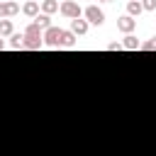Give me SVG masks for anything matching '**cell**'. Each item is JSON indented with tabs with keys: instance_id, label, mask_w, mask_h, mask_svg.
I'll return each instance as SVG.
<instances>
[{
	"instance_id": "obj_7",
	"label": "cell",
	"mask_w": 156,
	"mask_h": 156,
	"mask_svg": "<svg viewBox=\"0 0 156 156\" xmlns=\"http://www.w3.org/2000/svg\"><path fill=\"white\" fill-rule=\"evenodd\" d=\"M88 22L83 20V17H78V20H71V32L76 34V37H83V34H88Z\"/></svg>"
},
{
	"instance_id": "obj_20",
	"label": "cell",
	"mask_w": 156,
	"mask_h": 156,
	"mask_svg": "<svg viewBox=\"0 0 156 156\" xmlns=\"http://www.w3.org/2000/svg\"><path fill=\"white\" fill-rule=\"evenodd\" d=\"M102 2H112V0H102Z\"/></svg>"
},
{
	"instance_id": "obj_4",
	"label": "cell",
	"mask_w": 156,
	"mask_h": 156,
	"mask_svg": "<svg viewBox=\"0 0 156 156\" xmlns=\"http://www.w3.org/2000/svg\"><path fill=\"white\" fill-rule=\"evenodd\" d=\"M83 20H85L88 24H98V27H100V24L105 22V12H102L98 5H88V7L83 10Z\"/></svg>"
},
{
	"instance_id": "obj_10",
	"label": "cell",
	"mask_w": 156,
	"mask_h": 156,
	"mask_svg": "<svg viewBox=\"0 0 156 156\" xmlns=\"http://www.w3.org/2000/svg\"><path fill=\"white\" fill-rule=\"evenodd\" d=\"M39 12H44V15H54V12H58V2L56 0H41V7H39Z\"/></svg>"
},
{
	"instance_id": "obj_16",
	"label": "cell",
	"mask_w": 156,
	"mask_h": 156,
	"mask_svg": "<svg viewBox=\"0 0 156 156\" xmlns=\"http://www.w3.org/2000/svg\"><path fill=\"white\" fill-rule=\"evenodd\" d=\"M139 49H144V51H156V37H151L149 41H144Z\"/></svg>"
},
{
	"instance_id": "obj_18",
	"label": "cell",
	"mask_w": 156,
	"mask_h": 156,
	"mask_svg": "<svg viewBox=\"0 0 156 156\" xmlns=\"http://www.w3.org/2000/svg\"><path fill=\"white\" fill-rule=\"evenodd\" d=\"M122 49V44L119 41H112V44H107V51H119Z\"/></svg>"
},
{
	"instance_id": "obj_9",
	"label": "cell",
	"mask_w": 156,
	"mask_h": 156,
	"mask_svg": "<svg viewBox=\"0 0 156 156\" xmlns=\"http://www.w3.org/2000/svg\"><path fill=\"white\" fill-rule=\"evenodd\" d=\"M119 44H122V49H129V51H136V49L141 46V41H139L134 34H124V39H122Z\"/></svg>"
},
{
	"instance_id": "obj_21",
	"label": "cell",
	"mask_w": 156,
	"mask_h": 156,
	"mask_svg": "<svg viewBox=\"0 0 156 156\" xmlns=\"http://www.w3.org/2000/svg\"><path fill=\"white\" fill-rule=\"evenodd\" d=\"M0 2H2V0H0Z\"/></svg>"
},
{
	"instance_id": "obj_6",
	"label": "cell",
	"mask_w": 156,
	"mask_h": 156,
	"mask_svg": "<svg viewBox=\"0 0 156 156\" xmlns=\"http://www.w3.org/2000/svg\"><path fill=\"white\" fill-rule=\"evenodd\" d=\"M134 27H136V20H134V17H129V15H122V17L117 20V29H119L122 34H132V32H134Z\"/></svg>"
},
{
	"instance_id": "obj_8",
	"label": "cell",
	"mask_w": 156,
	"mask_h": 156,
	"mask_svg": "<svg viewBox=\"0 0 156 156\" xmlns=\"http://www.w3.org/2000/svg\"><path fill=\"white\" fill-rule=\"evenodd\" d=\"M22 12H24L29 20H34V17L39 15V2H37V0H27V2L22 5Z\"/></svg>"
},
{
	"instance_id": "obj_12",
	"label": "cell",
	"mask_w": 156,
	"mask_h": 156,
	"mask_svg": "<svg viewBox=\"0 0 156 156\" xmlns=\"http://www.w3.org/2000/svg\"><path fill=\"white\" fill-rule=\"evenodd\" d=\"M61 46H66V49L76 46V34L71 29H61Z\"/></svg>"
},
{
	"instance_id": "obj_11",
	"label": "cell",
	"mask_w": 156,
	"mask_h": 156,
	"mask_svg": "<svg viewBox=\"0 0 156 156\" xmlns=\"http://www.w3.org/2000/svg\"><path fill=\"white\" fill-rule=\"evenodd\" d=\"M141 12H144V7H141V2H139V0H129V2H127V15H129V17H134V20H136Z\"/></svg>"
},
{
	"instance_id": "obj_19",
	"label": "cell",
	"mask_w": 156,
	"mask_h": 156,
	"mask_svg": "<svg viewBox=\"0 0 156 156\" xmlns=\"http://www.w3.org/2000/svg\"><path fill=\"white\" fill-rule=\"evenodd\" d=\"M2 49H5V41H2V37H0V51H2Z\"/></svg>"
},
{
	"instance_id": "obj_14",
	"label": "cell",
	"mask_w": 156,
	"mask_h": 156,
	"mask_svg": "<svg viewBox=\"0 0 156 156\" xmlns=\"http://www.w3.org/2000/svg\"><path fill=\"white\" fill-rule=\"evenodd\" d=\"M10 34H15L12 20H0V37H10Z\"/></svg>"
},
{
	"instance_id": "obj_2",
	"label": "cell",
	"mask_w": 156,
	"mask_h": 156,
	"mask_svg": "<svg viewBox=\"0 0 156 156\" xmlns=\"http://www.w3.org/2000/svg\"><path fill=\"white\" fill-rule=\"evenodd\" d=\"M58 12H61L66 20H78V17H83V10H80V5H78L76 0H63V2L58 5Z\"/></svg>"
},
{
	"instance_id": "obj_17",
	"label": "cell",
	"mask_w": 156,
	"mask_h": 156,
	"mask_svg": "<svg viewBox=\"0 0 156 156\" xmlns=\"http://www.w3.org/2000/svg\"><path fill=\"white\" fill-rule=\"evenodd\" d=\"M141 2V7L146 10V12H151V10H156V0H139Z\"/></svg>"
},
{
	"instance_id": "obj_13",
	"label": "cell",
	"mask_w": 156,
	"mask_h": 156,
	"mask_svg": "<svg viewBox=\"0 0 156 156\" xmlns=\"http://www.w3.org/2000/svg\"><path fill=\"white\" fill-rule=\"evenodd\" d=\"M34 24L44 32V29H49V27H51V17H49V15H44V12H39V15L34 17Z\"/></svg>"
},
{
	"instance_id": "obj_1",
	"label": "cell",
	"mask_w": 156,
	"mask_h": 156,
	"mask_svg": "<svg viewBox=\"0 0 156 156\" xmlns=\"http://www.w3.org/2000/svg\"><path fill=\"white\" fill-rule=\"evenodd\" d=\"M22 34H24L22 49H29V51H39V49L44 46V39H41V37H44V32H41V29H39L34 22H29V24L24 27V32H22Z\"/></svg>"
},
{
	"instance_id": "obj_5",
	"label": "cell",
	"mask_w": 156,
	"mask_h": 156,
	"mask_svg": "<svg viewBox=\"0 0 156 156\" xmlns=\"http://www.w3.org/2000/svg\"><path fill=\"white\" fill-rule=\"evenodd\" d=\"M20 12V5L15 2V0H2L0 2V20H10V17H15Z\"/></svg>"
},
{
	"instance_id": "obj_15",
	"label": "cell",
	"mask_w": 156,
	"mask_h": 156,
	"mask_svg": "<svg viewBox=\"0 0 156 156\" xmlns=\"http://www.w3.org/2000/svg\"><path fill=\"white\" fill-rule=\"evenodd\" d=\"M22 41H24V34H20V32L10 34V46L12 49H22Z\"/></svg>"
},
{
	"instance_id": "obj_3",
	"label": "cell",
	"mask_w": 156,
	"mask_h": 156,
	"mask_svg": "<svg viewBox=\"0 0 156 156\" xmlns=\"http://www.w3.org/2000/svg\"><path fill=\"white\" fill-rule=\"evenodd\" d=\"M44 46H49V49H61V27H49V29H44Z\"/></svg>"
}]
</instances>
